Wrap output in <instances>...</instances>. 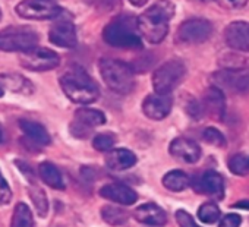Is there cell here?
I'll return each mask as SVG.
<instances>
[{
	"mask_svg": "<svg viewBox=\"0 0 249 227\" xmlns=\"http://www.w3.org/2000/svg\"><path fill=\"white\" fill-rule=\"evenodd\" d=\"M176 12L175 3L170 0H157L138 17V27L145 41L160 44L167 33L170 21Z\"/></svg>",
	"mask_w": 249,
	"mask_h": 227,
	"instance_id": "1",
	"label": "cell"
},
{
	"mask_svg": "<svg viewBox=\"0 0 249 227\" xmlns=\"http://www.w3.org/2000/svg\"><path fill=\"white\" fill-rule=\"evenodd\" d=\"M59 84L65 95L76 104H91L100 97V89L88 72L78 66H69L59 78Z\"/></svg>",
	"mask_w": 249,
	"mask_h": 227,
	"instance_id": "2",
	"label": "cell"
},
{
	"mask_svg": "<svg viewBox=\"0 0 249 227\" xmlns=\"http://www.w3.org/2000/svg\"><path fill=\"white\" fill-rule=\"evenodd\" d=\"M104 41L116 49H141L142 35L138 27V18L123 14L114 17L103 30Z\"/></svg>",
	"mask_w": 249,
	"mask_h": 227,
	"instance_id": "3",
	"label": "cell"
},
{
	"mask_svg": "<svg viewBox=\"0 0 249 227\" xmlns=\"http://www.w3.org/2000/svg\"><path fill=\"white\" fill-rule=\"evenodd\" d=\"M100 75L104 84L116 94L126 95L135 87V73L131 65L111 57H103L98 62Z\"/></svg>",
	"mask_w": 249,
	"mask_h": 227,
	"instance_id": "4",
	"label": "cell"
},
{
	"mask_svg": "<svg viewBox=\"0 0 249 227\" xmlns=\"http://www.w3.org/2000/svg\"><path fill=\"white\" fill-rule=\"evenodd\" d=\"M38 34L30 27H8L0 30V50L24 53L38 44Z\"/></svg>",
	"mask_w": 249,
	"mask_h": 227,
	"instance_id": "5",
	"label": "cell"
},
{
	"mask_svg": "<svg viewBox=\"0 0 249 227\" xmlns=\"http://www.w3.org/2000/svg\"><path fill=\"white\" fill-rule=\"evenodd\" d=\"M186 66L180 59H170L153 73V87L159 94H170L185 78Z\"/></svg>",
	"mask_w": 249,
	"mask_h": 227,
	"instance_id": "6",
	"label": "cell"
},
{
	"mask_svg": "<svg viewBox=\"0 0 249 227\" xmlns=\"http://www.w3.org/2000/svg\"><path fill=\"white\" fill-rule=\"evenodd\" d=\"M211 81L221 91L248 92L249 91V63L246 66H230L213 73Z\"/></svg>",
	"mask_w": 249,
	"mask_h": 227,
	"instance_id": "7",
	"label": "cell"
},
{
	"mask_svg": "<svg viewBox=\"0 0 249 227\" xmlns=\"http://www.w3.org/2000/svg\"><path fill=\"white\" fill-rule=\"evenodd\" d=\"M15 14L24 19L49 21L62 14V8L53 0H21L15 6Z\"/></svg>",
	"mask_w": 249,
	"mask_h": 227,
	"instance_id": "8",
	"label": "cell"
},
{
	"mask_svg": "<svg viewBox=\"0 0 249 227\" xmlns=\"http://www.w3.org/2000/svg\"><path fill=\"white\" fill-rule=\"evenodd\" d=\"M21 66L31 72H47L53 70L60 65V56L46 47H34L21 53Z\"/></svg>",
	"mask_w": 249,
	"mask_h": 227,
	"instance_id": "9",
	"label": "cell"
},
{
	"mask_svg": "<svg viewBox=\"0 0 249 227\" xmlns=\"http://www.w3.org/2000/svg\"><path fill=\"white\" fill-rule=\"evenodd\" d=\"M213 24L205 18H191L183 21L176 33V40L185 44H201L213 35Z\"/></svg>",
	"mask_w": 249,
	"mask_h": 227,
	"instance_id": "10",
	"label": "cell"
},
{
	"mask_svg": "<svg viewBox=\"0 0 249 227\" xmlns=\"http://www.w3.org/2000/svg\"><path fill=\"white\" fill-rule=\"evenodd\" d=\"M49 40L52 44L60 49H73L78 44V35L75 25L71 19L56 18V22L49 31Z\"/></svg>",
	"mask_w": 249,
	"mask_h": 227,
	"instance_id": "11",
	"label": "cell"
},
{
	"mask_svg": "<svg viewBox=\"0 0 249 227\" xmlns=\"http://www.w3.org/2000/svg\"><path fill=\"white\" fill-rule=\"evenodd\" d=\"M173 100L170 94H150L142 103L144 115L151 121H163L172 111Z\"/></svg>",
	"mask_w": 249,
	"mask_h": 227,
	"instance_id": "12",
	"label": "cell"
},
{
	"mask_svg": "<svg viewBox=\"0 0 249 227\" xmlns=\"http://www.w3.org/2000/svg\"><path fill=\"white\" fill-rule=\"evenodd\" d=\"M226 44L236 52L249 53V22L234 21L224 30Z\"/></svg>",
	"mask_w": 249,
	"mask_h": 227,
	"instance_id": "13",
	"label": "cell"
},
{
	"mask_svg": "<svg viewBox=\"0 0 249 227\" xmlns=\"http://www.w3.org/2000/svg\"><path fill=\"white\" fill-rule=\"evenodd\" d=\"M169 151L173 157L185 161V163H189V164H194L196 163L199 158H201V147L189 140V138H185V137H179V138H175L172 142H170V147H169Z\"/></svg>",
	"mask_w": 249,
	"mask_h": 227,
	"instance_id": "14",
	"label": "cell"
},
{
	"mask_svg": "<svg viewBox=\"0 0 249 227\" xmlns=\"http://www.w3.org/2000/svg\"><path fill=\"white\" fill-rule=\"evenodd\" d=\"M100 195L120 205H132L138 199V193L123 183H107L100 189Z\"/></svg>",
	"mask_w": 249,
	"mask_h": 227,
	"instance_id": "15",
	"label": "cell"
},
{
	"mask_svg": "<svg viewBox=\"0 0 249 227\" xmlns=\"http://www.w3.org/2000/svg\"><path fill=\"white\" fill-rule=\"evenodd\" d=\"M202 108H204V115H208L217 121H221L224 118V111H226V101H224V91H221L218 87H211L204 98H202Z\"/></svg>",
	"mask_w": 249,
	"mask_h": 227,
	"instance_id": "16",
	"label": "cell"
},
{
	"mask_svg": "<svg viewBox=\"0 0 249 227\" xmlns=\"http://www.w3.org/2000/svg\"><path fill=\"white\" fill-rule=\"evenodd\" d=\"M134 218L142 224H148V226H164L167 223V214L166 211L159 207L157 204L148 202L144 205H140L135 211H134Z\"/></svg>",
	"mask_w": 249,
	"mask_h": 227,
	"instance_id": "17",
	"label": "cell"
},
{
	"mask_svg": "<svg viewBox=\"0 0 249 227\" xmlns=\"http://www.w3.org/2000/svg\"><path fill=\"white\" fill-rule=\"evenodd\" d=\"M196 192L210 195L213 198L221 199L224 196V179L220 173L214 170L205 172L199 179V186L196 188Z\"/></svg>",
	"mask_w": 249,
	"mask_h": 227,
	"instance_id": "18",
	"label": "cell"
},
{
	"mask_svg": "<svg viewBox=\"0 0 249 227\" xmlns=\"http://www.w3.org/2000/svg\"><path fill=\"white\" fill-rule=\"evenodd\" d=\"M137 164V156L126 148H116L107 153L106 156V166L110 170L122 172L128 170Z\"/></svg>",
	"mask_w": 249,
	"mask_h": 227,
	"instance_id": "19",
	"label": "cell"
},
{
	"mask_svg": "<svg viewBox=\"0 0 249 227\" xmlns=\"http://www.w3.org/2000/svg\"><path fill=\"white\" fill-rule=\"evenodd\" d=\"M19 128L24 132V135L37 145L46 147L52 142V138H50L47 129L38 122L22 119V121H19Z\"/></svg>",
	"mask_w": 249,
	"mask_h": 227,
	"instance_id": "20",
	"label": "cell"
},
{
	"mask_svg": "<svg viewBox=\"0 0 249 227\" xmlns=\"http://www.w3.org/2000/svg\"><path fill=\"white\" fill-rule=\"evenodd\" d=\"M0 81H2V85L9 88L14 92L18 94H25L30 95L34 92V85L30 79H27L22 75L18 73H3L0 75Z\"/></svg>",
	"mask_w": 249,
	"mask_h": 227,
	"instance_id": "21",
	"label": "cell"
},
{
	"mask_svg": "<svg viewBox=\"0 0 249 227\" xmlns=\"http://www.w3.org/2000/svg\"><path fill=\"white\" fill-rule=\"evenodd\" d=\"M38 172H40V177L43 179V182L46 185H49L53 189H59V191L65 189V182H63L62 173L53 163L43 161L38 166Z\"/></svg>",
	"mask_w": 249,
	"mask_h": 227,
	"instance_id": "22",
	"label": "cell"
},
{
	"mask_svg": "<svg viewBox=\"0 0 249 227\" xmlns=\"http://www.w3.org/2000/svg\"><path fill=\"white\" fill-rule=\"evenodd\" d=\"M75 121L92 129L95 126L104 125L106 116H104V113L100 110L89 108V107H81L75 111Z\"/></svg>",
	"mask_w": 249,
	"mask_h": 227,
	"instance_id": "23",
	"label": "cell"
},
{
	"mask_svg": "<svg viewBox=\"0 0 249 227\" xmlns=\"http://www.w3.org/2000/svg\"><path fill=\"white\" fill-rule=\"evenodd\" d=\"M161 182H163V186L172 192H182L191 185L189 176L182 170H172L166 173Z\"/></svg>",
	"mask_w": 249,
	"mask_h": 227,
	"instance_id": "24",
	"label": "cell"
},
{
	"mask_svg": "<svg viewBox=\"0 0 249 227\" xmlns=\"http://www.w3.org/2000/svg\"><path fill=\"white\" fill-rule=\"evenodd\" d=\"M129 217H131V212H128L123 208L114 207V205H104L101 208V218L113 227L126 224Z\"/></svg>",
	"mask_w": 249,
	"mask_h": 227,
	"instance_id": "25",
	"label": "cell"
},
{
	"mask_svg": "<svg viewBox=\"0 0 249 227\" xmlns=\"http://www.w3.org/2000/svg\"><path fill=\"white\" fill-rule=\"evenodd\" d=\"M11 227H34V218L30 207L24 202L17 204L12 215Z\"/></svg>",
	"mask_w": 249,
	"mask_h": 227,
	"instance_id": "26",
	"label": "cell"
},
{
	"mask_svg": "<svg viewBox=\"0 0 249 227\" xmlns=\"http://www.w3.org/2000/svg\"><path fill=\"white\" fill-rule=\"evenodd\" d=\"M28 195H30L31 201L34 202L37 214L40 217H46L47 212H49V201H47V196H46L44 191L40 189L38 186H34V188H30Z\"/></svg>",
	"mask_w": 249,
	"mask_h": 227,
	"instance_id": "27",
	"label": "cell"
},
{
	"mask_svg": "<svg viewBox=\"0 0 249 227\" xmlns=\"http://www.w3.org/2000/svg\"><path fill=\"white\" fill-rule=\"evenodd\" d=\"M229 170L236 176H246L249 172V160L245 154H234L229 158Z\"/></svg>",
	"mask_w": 249,
	"mask_h": 227,
	"instance_id": "28",
	"label": "cell"
},
{
	"mask_svg": "<svg viewBox=\"0 0 249 227\" xmlns=\"http://www.w3.org/2000/svg\"><path fill=\"white\" fill-rule=\"evenodd\" d=\"M220 208L214 202H205L198 210V218L205 224H213L220 218Z\"/></svg>",
	"mask_w": 249,
	"mask_h": 227,
	"instance_id": "29",
	"label": "cell"
},
{
	"mask_svg": "<svg viewBox=\"0 0 249 227\" xmlns=\"http://www.w3.org/2000/svg\"><path fill=\"white\" fill-rule=\"evenodd\" d=\"M114 144H116V137L113 134H98L92 140V147L97 151H101V153L111 151Z\"/></svg>",
	"mask_w": 249,
	"mask_h": 227,
	"instance_id": "30",
	"label": "cell"
},
{
	"mask_svg": "<svg viewBox=\"0 0 249 227\" xmlns=\"http://www.w3.org/2000/svg\"><path fill=\"white\" fill-rule=\"evenodd\" d=\"M202 138H204L205 142H208V144H211L214 147H218V148L226 147V138H224V135L217 128H207V129H204Z\"/></svg>",
	"mask_w": 249,
	"mask_h": 227,
	"instance_id": "31",
	"label": "cell"
},
{
	"mask_svg": "<svg viewBox=\"0 0 249 227\" xmlns=\"http://www.w3.org/2000/svg\"><path fill=\"white\" fill-rule=\"evenodd\" d=\"M176 221H178L179 227H199L194 221L192 215L189 212H186L185 210H178L176 211Z\"/></svg>",
	"mask_w": 249,
	"mask_h": 227,
	"instance_id": "32",
	"label": "cell"
},
{
	"mask_svg": "<svg viewBox=\"0 0 249 227\" xmlns=\"http://www.w3.org/2000/svg\"><path fill=\"white\" fill-rule=\"evenodd\" d=\"M215 2L224 8V9H229V11H236V9H242L248 5L249 0H215Z\"/></svg>",
	"mask_w": 249,
	"mask_h": 227,
	"instance_id": "33",
	"label": "cell"
},
{
	"mask_svg": "<svg viewBox=\"0 0 249 227\" xmlns=\"http://www.w3.org/2000/svg\"><path fill=\"white\" fill-rule=\"evenodd\" d=\"M71 132H72V135L76 137V138H88L89 134H91V128L82 125V123H79V122H76V121H73L72 125H71Z\"/></svg>",
	"mask_w": 249,
	"mask_h": 227,
	"instance_id": "34",
	"label": "cell"
},
{
	"mask_svg": "<svg viewBox=\"0 0 249 227\" xmlns=\"http://www.w3.org/2000/svg\"><path fill=\"white\" fill-rule=\"evenodd\" d=\"M11 198H12V191H11L8 182L3 177H0V205L9 204Z\"/></svg>",
	"mask_w": 249,
	"mask_h": 227,
	"instance_id": "35",
	"label": "cell"
},
{
	"mask_svg": "<svg viewBox=\"0 0 249 227\" xmlns=\"http://www.w3.org/2000/svg\"><path fill=\"white\" fill-rule=\"evenodd\" d=\"M240 223H242L240 215H237V214H226L221 218L218 227H240Z\"/></svg>",
	"mask_w": 249,
	"mask_h": 227,
	"instance_id": "36",
	"label": "cell"
},
{
	"mask_svg": "<svg viewBox=\"0 0 249 227\" xmlns=\"http://www.w3.org/2000/svg\"><path fill=\"white\" fill-rule=\"evenodd\" d=\"M233 208H242V210H249V201H239L231 205Z\"/></svg>",
	"mask_w": 249,
	"mask_h": 227,
	"instance_id": "37",
	"label": "cell"
},
{
	"mask_svg": "<svg viewBox=\"0 0 249 227\" xmlns=\"http://www.w3.org/2000/svg\"><path fill=\"white\" fill-rule=\"evenodd\" d=\"M129 2L137 8H141V6H145L148 3V0H129Z\"/></svg>",
	"mask_w": 249,
	"mask_h": 227,
	"instance_id": "38",
	"label": "cell"
},
{
	"mask_svg": "<svg viewBox=\"0 0 249 227\" xmlns=\"http://www.w3.org/2000/svg\"><path fill=\"white\" fill-rule=\"evenodd\" d=\"M5 87L2 85V84H0V97H3V94H5V89H3Z\"/></svg>",
	"mask_w": 249,
	"mask_h": 227,
	"instance_id": "39",
	"label": "cell"
},
{
	"mask_svg": "<svg viewBox=\"0 0 249 227\" xmlns=\"http://www.w3.org/2000/svg\"><path fill=\"white\" fill-rule=\"evenodd\" d=\"M3 141V131H2V128H0V142Z\"/></svg>",
	"mask_w": 249,
	"mask_h": 227,
	"instance_id": "40",
	"label": "cell"
},
{
	"mask_svg": "<svg viewBox=\"0 0 249 227\" xmlns=\"http://www.w3.org/2000/svg\"><path fill=\"white\" fill-rule=\"evenodd\" d=\"M0 19H2V11H0Z\"/></svg>",
	"mask_w": 249,
	"mask_h": 227,
	"instance_id": "41",
	"label": "cell"
},
{
	"mask_svg": "<svg viewBox=\"0 0 249 227\" xmlns=\"http://www.w3.org/2000/svg\"><path fill=\"white\" fill-rule=\"evenodd\" d=\"M0 177H2V176H0Z\"/></svg>",
	"mask_w": 249,
	"mask_h": 227,
	"instance_id": "42",
	"label": "cell"
}]
</instances>
